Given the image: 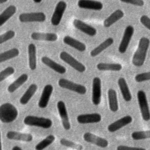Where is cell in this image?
<instances>
[{
	"label": "cell",
	"instance_id": "1",
	"mask_svg": "<svg viewBox=\"0 0 150 150\" xmlns=\"http://www.w3.org/2000/svg\"><path fill=\"white\" fill-rule=\"evenodd\" d=\"M150 45V40L146 37H142L138 42V47L135 52L132 63L136 67L142 66L146 60L147 52Z\"/></svg>",
	"mask_w": 150,
	"mask_h": 150
},
{
	"label": "cell",
	"instance_id": "2",
	"mask_svg": "<svg viewBox=\"0 0 150 150\" xmlns=\"http://www.w3.org/2000/svg\"><path fill=\"white\" fill-rule=\"evenodd\" d=\"M18 111L10 103H5L0 106V120L3 123H11L18 117Z\"/></svg>",
	"mask_w": 150,
	"mask_h": 150
},
{
	"label": "cell",
	"instance_id": "3",
	"mask_svg": "<svg viewBox=\"0 0 150 150\" xmlns=\"http://www.w3.org/2000/svg\"><path fill=\"white\" fill-rule=\"evenodd\" d=\"M23 123L28 126L37 127L44 129L50 128L53 124L52 120L49 118L27 115L23 120Z\"/></svg>",
	"mask_w": 150,
	"mask_h": 150
},
{
	"label": "cell",
	"instance_id": "4",
	"mask_svg": "<svg viewBox=\"0 0 150 150\" xmlns=\"http://www.w3.org/2000/svg\"><path fill=\"white\" fill-rule=\"evenodd\" d=\"M137 96L142 118L145 121H149L150 120V109L146 94L144 91L141 90L138 91Z\"/></svg>",
	"mask_w": 150,
	"mask_h": 150
},
{
	"label": "cell",
	"instance_id": "5",
	"mask_svg": "<svg viewBox=\"0 0 150 150\" xmlns=\"http://www.w3.org/2000/svg\"><path fill=\"white\" fill-rule=\"evenodd\" d=\"M58 84L62 88L72 91L81 95L85 94L87 91V89L84 86L74 83L65 79H60L58 81Z\"/></svg>",
	"mask_w": 150,
	"mask_h": 150
},
{
	"label": "cell",
	"instance_id": "6",
	"mask_svg": "<svg viewBox=\"0 0 150 150\" xmlns=\"http://www.w3.org/2000/svg\"><path fill=\"white\" fill-rule=\"evenodd\" d=\"M59 56L63 62L68 64L76 71L80 73H83L86 70V67L84 65L77 60L69 53L63 51L60 53Z\"/></svg>",
	"mask_w": 150,
	"mask_h": 150
},
{
	"label": "cell",
	"instance_id": "7",
	"mask_svg": "<svg viewBox=\"0 0 150 150\" xmlns=\"http://www.w3.org/2000/svg\"><path fill=\"white\" fill-rule=\"evenodd\" d=\"M134 32V28L131 25L127 26L124 30L123 36L118 47V52L124 53L127 51Z\"/></svg>",
	"mask_w": 150,
	"mask_h": 150
},
{
	"label": "cell",
	"instance_id": "8",
	"mask_svg": "<svg viewBox=\"0 0 150 150\" xmlns=\"http://www.w3.org/2000/svg\"><path fill=\"white\" fill-rule=\"evenodd\" d=\"M19 19L21 22H43L46 20V15L41 12L22 13Z\"/></svg>",
	"mask_w": 150,
	"mask_h": 150
},
{
	"label": "cell",
	"instance_id": "9",
	"mask_svg": "<svg viewBox=\"0 0 150 150\" xmlns=\"http://www.w3.org/2000/svg\"><path fill=\"white\" fill-rule=\"evenodd\" d=\"M101 79L96 77L92 83V96L91 101L94 105H98L101 102Z\"/></svg>",
	"mask_w": 150,
	"mask_h": 150
},
{
	"label": "cell",
	"instance_id": "10",
	"mask_svg": "<svg viewBox=\"0 0 150 150\" xmlns=\"http://www.w3.org/2000/svg\"><path fill=\"white\" fill-rule=\"evenodd\" d=\"M66 6V3L63 1H60L57 4L51 18V23L53 26H57L60 24Z\"/></svg>",
	"mask_w": 150,
	"mask_h": 150
},
{
	"label": "cell",
	"instance_id": "11",
	"mask_svg": "<svg viewBox=\"0 0 150 150\" xmlns=\"http://www.w3.org/2000/svg\"><path fill=\"white\" fill-rule=\"evenodd\" d=\"M83 137L86 142L96 145L100 148H107L108 145V141L106 139L89 132L84 133Z\"/></svg>",
	"mask_w": 150,
	"mask_h": 150
},
{
	"label": "cell",
	"instance_id": "12",
	"mask_svg": "<svg viewBox=\"0 0 150 150\" xmlns=\"http://www.w3.org/2000/svg\"><path fill=\"white\" fill-rule=\"evenodd\" d=\"M57 108L59 116L62 120L63 127L65 130H69L71 128V124L64 103L62 100L59 101L57 103Z\"/></svg>",
	"mask_w": 150,
	"mask_h": 150
},
{
	"label": "cell",
	"instance_id": "13",
	"mask_svg": "<svg viewBox=\"0 0 150 150\" xmlns=\"http://www.w3.org/2000/svg\"><path fill=\"white\" fill-rule=\"evenodd\" d=\"M132 117L131 115H125L114 122L111 123L107 127L110 132H115L132 122Z\"/></svg>",
	"mask_w": 150,
	"mask_h": 150
},
{
	"label": "cell",
	"instance_id": "14",
	"mask_svg": "<svg viewBox=\"0 0 150 150\" xmlns=\"http://www.w3.org/2000/svg\"><path fill=\"white\" fill-rule=\"evenodd\" d=\"M102 117L99 113H89L80 114L77 117V121L79 124H94L100 122Z\"/></svg>",
	"mask_w": 150,
	"mask_h": 150
},
{
	"label": "cell",
	"instance_id": "15",
	"mask_svg": "<svg viewBox=\"0 0 150 150\" xmlns=\"http://www.w3.org/2000/svg\"><path fill=\"white\" fill-rule=\"evenodd\" d=\"M73 24L77 29L90 36H94L97 34V30L94 27L84 23L82 21L77 19H74Z\"/></svg>",
	"mask_w": 150,
	"mask_h": 150
},
{
	"label": "cell",
	"instance_id": "16",
	"mask_svg": "<svg viewBox=\"0 0 150 150\" xmlns=\"http://www.w3.org/2000/svg\"><path fill=\"white\" fill-rule=\"evenodd\" d=\"M53 90V87L51 84H47L44 87L41 96L38 101V106L39 108H45L47 107Z\"/></svg>",
	"mask_w": 150,
	"mask_h": 150
},
{
	"label": "cell",
	"instance_id": "17",
	"mask_svg": "<svg viewBox=\"0 0 150 150\" xmlns=\"http://www.w3.org/2000/svg\"><path fill=\"white\" fill-rule=\"evenodd\" d=\"M6 137L10 140L23 142H31L33 139L32 135L29 133H23L15 131H9L7 132Z\"/></svg>",
	"mask_w": 150,
	"mask_h": 150
},
{
	"label": "cell",
	"instance_id": "18",
	"mask_svg": "<svg viewBox=\"0 0 150 150\" xmlns=\"http://www.w3.org/2000/svg\"><path fill=\"white\" fill-rule=\"evenodd\" d=\"M77 5L80 8L95 11H101L103 8L101 2L94 0H79Z\"/></svg>",
	"mask_w": 150,
	"mask_h": 150
},
{
	"label": "cell",
	"instance_id": "19",
	"mask_svg": "<svg viewBox=\"0 0 150 150\" xmlns=\"http://www.w3.org/2000/svg\"><path fill=\"white\" fill-rule=\"evenodd\" d=\"M41 60L44 64H45L51 69L53 70L54 71H56L57 73L64 74L66 71V69L64 66L55 62L54 61H53V60H52L48 57L43 56L42 57Z\"/></svg>",
	"mask_w": 150,
	"mask_h": 150
},
{
	"label": "cell",
	"instance_id": "20",
	"mask_svg": "<svg viewBox=\"0 0 150 150\" xmlns=\"http://www.w3.org/2000/svg\"><path fill=\"white\" fill-rule=\"evenodd\" d=\"M31 38L35 40L54 42L57 39V35L54 33H42L33 32L31 34Z\"/></svg>",
	"mask_w": 150,
	"mask_h": 150
},
{
	"label": "cell",
	"instance_id": "21",
	"mask_svg": "<svg viewBox=\"0 0 150 150\" xmlns=\"http://www.w3.org/2000/svg\"><path fill=\"white\" fill-rule=\"evenodd\" d=\"M118 84L124 100L127 102L130 101L132 99V95L125 79L120 77L118 80Z\"/></svg>",
	"mask_w": 150,
	"mask_h": 150
},
{
	"label": "cell",
	"instance_id": "22",
	"mask_svg": "<svg viewBox=\"0 0 150 150\" xmlns=\"http://www.w3.org/2000/svg\"><path fill=\"white\" fill-rule=\"evenodd\" d=\"M63 42L80 52H84L86 49V46L84 43L70 36H65L63 38Z\"/></svg>",
	"mask_w": 150,
	"mask_h": 150
},
{
	"label": "cell",
	"instance_id": "23",
	"mask_svg": "<svg viewBox=\"0 0 150 150\" xmlns=\"http://www.w3.org/2000/svg\"><path fill=\"white\" fill-rule=\"evenodd\" d=\"M124 12L121 9H117L112 12L104 21V26L105 28H109L124 16Z\"/></svg>",
	"mask_w": 150,
	"mask_h": 150
},
{
	"label": "cell",
	"instance_id": "24",
	"mask_svg": "<svg viewBox=\"0 0 150 150\" xmlns=\"http://www.w3.org/2000/svg\"><path fill=\"white\" fill-rule=\"evenodd\" d=\"M107 94L110 111L114 112H117L118 110V102L116 91L112 88H110L108 90Z\"/></svg>",
	"mask_w": 150,
	"mask_h": 150
},
{
	"label": "cell",
	"instance_id": "25",
	"mask_svg": "<svg viewBox=\"0 0 150 150\" xmlns=\"http://www.w3.org/2000/svg\"><path fill=\"white\" fill-rule=\"evenodd\" d=\"M114 43V39L112 38H108L104 42L100 43L98 46L95 47L90 52V56L93 57L100 54L102 52L110 47Z\"/></svg>",
	"mask_w": 150,
	"mask_h": 150
},
{
	"label": "cell",
	"instance_id": "26",
	"mask_svg": "<svg viewBox=\"0 0 150 150\" xmlns=\"http://www.w3.org/2000/svg\"><path fill=\"white\" fill-rule=\"evenodd\" d=\"M38 89V86L36 84H30L25 93L22 95L19 100V102L22 105H26L33 96Z\"/></svg>",
	"mask_w": 150,
	"mask_h": 150
},
{
	"label": "cell",
	"instance_id": "27",
	"mask_svg": "<svg viewBox=\"0 0 150 150\" xmlns=\"http://www.w3.org/2000/svg\"><path fill=\"white\" fill-rule=\"evenodd\" d=\"M29 66L32 70H34L36 68V48L34 44L30 43L28 48Z\"/></svg>",
	"mask_w": 150,
	"mask_h": 150
},
{
	"label": "cell",
	"instance_id": "28",
	"mask_svg": "<svg viewBox=\"0 0 150 150\" xmlns=\"http://www.w3.org/2000/svg\"><path fill=\"white\" fill-rule=\"evenodd\" d=\"M28 79V76L26 74H21L18 79H16L13 83H12L8 87V91L10 93H12L18 89L21 86H22Z\"/></svg>",
	"mask_w": 150,
	"mask_h": 150
},
{
	"label": "cell",
	"instance_id": "29",
	"mask_svg": "<svg viewBox=\"0 0 150 150\" xmlns=\"http://www.w3.org/2000/svg\"><path fill=\"white\" fill-rule=\"evenodd\" d=\"M16 8L14 5L7 7L0 15V26H2L16 12Z\"/></svg>",
	"mask_w": 150,
	"mask_h": 150
},
{
	"label": "cell",
	"instance_id": "30",
	"mask_svg": "<svg viewBox=\"0 0 150 150\" xmlns=\"http://www.w3.org/2000/svg\"><path fill=\"white\" fill-rule=\"evenodd\" d=\"M97 68L100 71H120L122 67L120 63H100L97 64Z\"/></svg>",
	"mask_w": 150,
	"mask_h": 150
},
{
	"label": "cell",
	"instance_id": "31",
	"mask_svg": "<svg viewBox=\"0 0 150 150\" xmlns=\"http://www.w3.org/2000/svg\"><path fill=\"white\" fill-rule=\"evenodd\" d=\"M55 140V137L53 135H49L43 139L38 143L35 146V150H43L50 145H51Z\"/></svg>",
	"mask_w": 150,
	"mask_h": 150
},
{
	"label": "cell",
	"instance_id": "32",
	"mask_svg": "<svg viewBox=\"0 0 150 150\" xmlns=\"http://www.w3.org/2000/svg\"><path fill=\"white\" fill-rule=\"evenodd\" d=\"M19 51L17 48H13L0 54V62L2 63L8 60L13 59L19 55Z\"/></svg>",
	"mask_w": 150,
	"mask_h": 150
},
{
	"label": "cell",
	"instance_id": "33",
	"mask_svg": "<svg viewBox=\"0 0 150 150\" xmlns=\"http://www.w3.org/2000/svg\"><path fill=\"white\" fill-rule=\"evenodd\" d=\"M131 138L135 141L150 139V129L134 131L131 134Z\"/></svg>",
	"mask_w": 150,
	"mask_h": 150
},
{
	"label": "cell",
	"instance_id": "34",
	"mask_svg": "<svg viewBox=\"0 0 150 150\" xmlns=\"http://www.w3.org/2000/svg\"><path fill=\"white\" fill-rule=\"evenodd\" d=\"M60 143L64 146L71 148L74 150H83V146L81 144H77L75 142H73L71 140L66 139V138H62L60 140Z\"/></svg>",
	"mask_w": 150,
	"mask_h": 150
},
{
	"label": "cell",
	"instance_id": "35",
	"mask_svg": "<svg viewBox=\"0 0 150 150\" xmlns=\"http://www.w3.org/2000/svg\"><path fill=\"white\" fill-rule=\"evenodd\" d=\"M15 70L12 67H8L0 72V81L2 82L8 77L13 74Z\"/></svg>",
	"mask_w": 150,
	"mask_h": 150
},
{
	"label": "cell",
	"instance_id": "36",
	"mask_svg": "<svg viewBox=\"0 0 150 150\" xmlns=\"http://www.w3.org/2000/svg\"><path fill=\"white\" fill-rule=\"evenodd\" d=\"M135 80L138 83L150 80V71L137 74L135 76Z\"/></svg>",
	"mask_w": 150,
	"mask_h": 150
},
{
	"label": "cell",
	"instance_id": "37",
	"mask_svg": "<svg viewBox=\"0 0 150 150\" xmlns=\"http://www.w3.org/2000/svg\"><path fill=\"white\" fill-rule=\"evenodd\" d=\"M15 32L12 30H9L5 33L2 34L0 36V44H2L3 43L12 39L15 36Z\"/></svg>",
	"mask_w": 150,
	"mask_h": 150
},
{
	"label": "cell",
	"instance_id": "38",
	"mask_svg": "<svg viewBox=\"0 0 150 150\" xmlns=\"http://www.w3.org/2000/svg\"><path fill=\"white\" fill-rule=\"evenodd\" d=\"M139 21L143 26L150 30V18L149 16L146 15H143L141 16Z\"/></svg>",
	"mask_w": 150,
	"mask_h": 150
},
{
	"label": "cell",
	"instance_id": "39",
	"mask_svg": "<svg viewBox=\"0 0 150 150\" xmlns=\"http://www.w3.org/2000/svg\"><path fill=\"white\" fill-rule=\"evenodd\" d=\"M120 1L137 6H142L144 5V1L143 0H120Z\"/></svg>",
	"mask_w": 150,
	"mask_h": 150
},
{
	"label": "cell",
	"instance_id": "40",
	"mask_svg": "<svg viewBox=\"0 0 150 150\" xmlns=\"http://www.w3.org/2000/svg\"><path fill=\"white\" fill-rule=\"evenodd\" d=\"M117 150H146V149L142 147H135L130 146L127 145H118L117 147Z\"/></svg>",
	"mask_w": 150,
	"mask_h": 150
},
{
	"label": "cell",
	"instance_id": "41",
	"mask_svg": "<svg viewBox=\"0 0 150 150\" xmlns=\"http://www.w3.org/2000/svg\"><path fill=\"white\" fill-rule=\"evenodd\" d=\"M12 150H23L21 147L18 146H15L12 148Z\"/></svg>",
	"mask_w": 150,
	"mask_h": 150
},
{
	"label": "cell",
	"instance_id": "42",
	"mask_svg": "<svg viewBox=\"0 0 150 150\" xmlns=\"http://www.w3.org/2000/svg\"><path fill=\"white\" fill-rule=\"evenodd\" d=\"M42 0H33V1L35 2V3H40L41 2Z\"/></svg>",
	"mask_w": 150,
	"mask_h": 150
},
{
	"label": "cell",
	"instance_id": "43",
	"mask_svg": "<svg viewBox=\"0 0 150 150\" xmlns=\"http://www.w3.org/2000/svg\"><path fill=\"white\" fill-rule=\"evenodd\" d=\"M8 0H0V4H3V3H5Z\"/></svg>",
	"mask_w": 150,
	"mask_h": 150
}]
</instances>
